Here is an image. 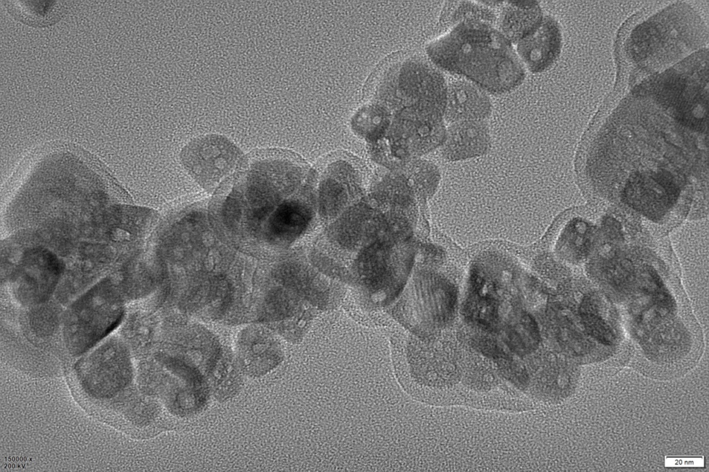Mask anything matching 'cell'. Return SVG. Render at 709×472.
<instances>
[{
    "label": "cell",
    "mask_w": 709,
    "mask_h": 472,
    "mask_svg": "<svg viewBox=\"0 0 709 472\" xmlns=\"http://www.w3.org/2000/svg\"><path fill=\"white\" fill-rule=\"evenodd\" d=\"M655 75L638 89L652 96L678 122L696 131H703L706 126L708 105V65L704 66L703 51Z\"/></svg>",
    "instance_id": "cell-2"
},
{
    "label": "cell",
    "mask_w": 709,
    "mask_h": 472,
    "mask_svg": "<svg viewBox=\"0 0 709 472\" xmlns=\"http://www.w3.org/2000/svg\"><path fill=\"white\" fill-rule=\"evenodd\" d=\"M589 245V228L582 221H573L564 229L557 242L559 253L566 258L586 254Z\"/></svg>",
    "instance_id": "cell-23"
},
{
    "label": "cell",
    "mask_w": 709,
    "mask_h": 472,
    "mask_svg": "<svg viewBox=\"0 0 709 472\" xmlns=\"http://www.w3.org/2000/svg\"><path fill=\"white\" fill-rule=\"evenodd\" d=\"M680 188L673 174L663 169L638 172L630 176L623 188V201L647 217H663L674 204Z\"/></svg>",
    "instance_id": "cell-11"
},
{
    "label": "cell",
    "mask_w": 709,
    "mask_h": 472,
    "mask_svg": "<svg viewBox=\"0 0 709 472\" xmlns=\"http://www.w3.org/2000/svg\"><path fill=\"white\" fill-rule=\"evenodd\" d=\"M62 271L60 261L49 251L29 250L24 253L13 273L12 293L21 303L42 302L55 289Z\"/></svg>",
    "instance_id": "cell-10"
},
{
    "label": "cell",
    "mask_w": 709,
    "mask_h": 472,
    "mask_svg": "<svg viewBox=\"0 0 709 472\" xmlns=\"http://www.w3.org/2000/svg\"><path fill=\"white\" fill-rule=\"evenodd\" d=\"M123 311L121 295L110 280L91 287L66 312L64 335L70 351L79 354L93 346L118 325Z\"/></svg>",
    "instance_id": "cell-3"
},
{
    "label": "cell",
    "mask_w": 709,
    "mask_h": 472,
    "mask_svg": "<svg viewBox=\"0 0 709 472\" xmlns=\"http://www.w3.org/2000/svg\"><path fill=\"white\" fill-rule=\"evenodd\" d=\"M78 374L85 390L97 397H108L129 381L132 367L125 347L116 341L101 345L79 365Z\"/></svg>",
    "instance_id": "cell-9"
},
{
    "label": "cell",
    "mask_w": 709,
    "mask_h": 472,
    "mask_svg": "<svg viewBox=\"0 0 709 472\" xmlns=\"http://www.w3.org/2000/svg\"><path fill=\"white\" fill-rule=\"evenodd\" d=\"M414 185L422 196H429L436 189L440 174L437 167L427 161H418L414 166Z\"/></svg>",
    "instance_id": "cell-25"
},
{
    "label": "cell",
    "mask_w": 709,
    "mask_h": 472,
    "mask_svg": "<svg viewBox=\"0 0 709 472\" xmlns=\"http://www.w3.org/2000/svg\"><path fill=\"white\" fill-rule=\"evenodd\" d=\"M611 303L598 293L586 296L580 307V315L586 330L603 343L611 344L615 338L611 322L607 319Z\"/></svg>",
    "instance_id": "cell-20"
},
{
    "label": "cell",
    "mask_w": 709,
    "mask_h": 472,
    "mask_svg": "<svg viewBox=\"0 0 709 472\" xmlns=\"http://www.w3.org/2000/svg\"><path fill=\"white\" fill-rule=\"evenodd\" d=\"M160 376L162 397L172 415L188 417L201 411L210 396L204 375L198 370L170 356H163Z\"/></svg>",
    "instance_id": "cell-8"
},
{
    "label": "cell",
    "mask_w": 709,
    "mask_h": 472,
    "mask_svg": "<svg viewBox=\"0 0 709 472\" xmlns=\"http://www.w3.org/2000/svg\"><path fill=\"white\" fill-rule=\"evenodd\" d=\"M243 374L237 361L221 352L205 376L210 395L219 401L233 397L241 389Z\"/></svg>",
    "instance_id": "cell-19"
},
{
    "label": "cell",
    "mask_w": 709,
    "mask_h": 472,
    "mask_svg": "<svg viewBox=\"0 0 709 472\" xmlns=\"http://www.w3.org/2000/svg\"><path fill=\"white\" fill-rule=\"evenodd\" d=\"M491 109L486 91L472 82L460 79L447 84L445 122L483 121Z\"/></svg>",
    "instance_id": "cell-14"
},
{
    "label": "cell",
    "mask_w": 709,
    "mask_h": 472,
    "mask_svg": "<svg viewBox=\"0 0 709 472\" xmlns=\"http://www.w3.org/2000/svg\"><path fill=\"white\" fill-rule=\"evenodd\" d=\"M309 205L299 198H289L282 203L268 221V235L280 243L291 242L303 234L312 219Z\"/></svg>",
    "instance_id": "cell-17"
},
{
    "label": "cell",
    "mask_w": 709,
    "mask_h": 472,
    "mask_svg": "<svg viewBox=\"0 0 709 472\" xmlns=\"http://www.w3.org/2000/svg\"><path fill=\"white\" fill-rule=\"evenodd\" d=\"M181 159L189 172L207 189L218 187L243 162L240 149L217 134L199 137L188 143L181 152Z\"/></svg>",
    "instance_id": "cell-6"
},
{
    "label": "cell",
    "mask_w": 709,
    "mask_h": 472,
    "mask_svg": "<svg viewBox=\"0 0 709 472\" xmlns=\"http://www.w3.org/2000/svg\"><path fill=\"white\" fill-rule=\"evenodd\" d=\"M490 143L489 130L484 121H463L449 124L440 147L445 158L459 161L485 154Z\"/></svg>",
    "instance_id": "cell-15"
},
{
    "label": "cell",
    "mask_w": 709,
    "mask_h": 472,
    "mask_svg": "<svg viewBox=\"0 0 709 472\" xmlns=\"http://www.w3.org/2000/svg\"><path fill=\"white\" fill-rule=\"evenodd\" d=\"M496 19L497 15L493 9L483 5L479 1H449L445 3L441 11L439 27L443 31H449L461 22L472 21L496 26Z\"/></svg>",
    "instance_id": "cell-21"
},
{
    "label": "cell",
    "mask_w": 709,
    "mask_h": 472,
    "mask_svg": "<svg viewBox=\"0 0 709 472\" xmlns=\"http://www.w3.org/2000/svg\"><path fill=\"white\" fill-rule=\"evenodd\" d=\"M280 349L266 329H244L237 341V362L244 374L251 377L266 374L280 362Z\"/></svg>",
    "instance_id": "cell-12"
},
{
    "label": "cell",
    "mask_w": 709,
    "mask_h": 472,
    "mask_svg": "<svg viewBox=\"0 0 709 472\" xmlns=\"http://www.w3.org/2000/svg\"><path fill=\"white\" fill-rule=\"evenodd\" d=\"M667 19L663 12L646 21L634 31L629 42L630 54L641 66H660L676 60L685 51L695 48L703 37V26L694 15L688 20Z\"/></svg>",
    "instance_id": "cell-5"
},
{
    "label": "cell",
    "mask_w": 709,
    "mask_h": 472,
    "mask_svg": "<svg viewBox=\"0 0 709 472\" xmlns=\"http://www.w3.org/2000/svg\"><path fill=\"white\" fill-rule=\"evenodd\" d=\"M544 15L536 1H507L497 16L496 27L512 44L532 34Z\"/></svg>",
    "instance_id": "cell-16"
},
{
    "label": "cell",
    "mask_w": 709,
    "mask_h": 472,
    "mask_svg": "<svg viewBox=\"0 0 709 472\" xmlns=\"http://www.w3.org/2000/svg\"><path fill=\"white\" fill-rule=\"evenodd\" d=\"M414 254L406 240L376 241L359 251L353 265L354 276L372 298L387 304L402 293Z\"/></svg>",
    "instance_id": "cell-4"
},
{
    "label": "cell",
    "mask_w": 709,
    "mask_h": 472,
    "mask_svg": "<svg viewBox=\"0 0 709 472\" xmlns=\"http://www.w3.org/2000/svg\"><path fill=\"white\" fill-rule=\"evenodd\" d=\"M439 69L463 77L486 92L503 94L519 87L525 67L512 44L495 26L461 22L427 47Z\"/></svg>",
    "instance_id": "cell-1"
},
{
    "label": "cell",
    "mask_w": 709,
    "mask_h": 472,
    "mask_svg": "<svg viewBox=\"0 0 709 472\" xmlns=\"http://www.w3.org/2000/svg\"><path fill=\"white\" fill-rule=\"evenodd\" d=\"M505 335L508 347L519 354L529 353L539 341L537 324L528 315H521L506 324Z\"/></svg>",
    "instance_id": "cell-22"
},
{
    "label": "cell",
    "mask_w": 709,
    "mask_h": 472,
    "mask_svg": "<svg viewBox=\"0 0 709 472\" xmlns=\"http://www.w3.org/2000/svg\"><path fill=\"white\" fill-rule=\"evenodd\" d=\"M603 274L614 288L627 287L633 280L632 264L627 259L611 258L604 264Z\"/></svg>",
    "instance_id": "cell-24"
},
{
    "label": "cell",
    "mask_w": 709,
    "mask_h": 472,
    "mask_svg": "<svg viewBox=\"0 0 709 472\" xmlns=\"http://www.w3.org/2000/svg\"><path fill=\"white\" fill-rule=\"evenodd\" d=\"M516 44L517 54L524 67L533 73L543 72L559 55L562 44L559 26L553 18L544 15L539 26Z\"/></svg>",
    "instance_id": "cell-13"
},
{
    "label": "cell",
    "mask_w": 709,
    "mask_h": 472,
    "mask_svg": "<svg viewBox=\"0 0 709 472\" xmlns=\"http://www.w3.org/2000/svg\"><path fill=\"white\" fill-rule=\"evenodd\" d=\"M8 12L30 26L44 27L59 21L66 11L62 1H3Z\"/></svg>",
    "instance_id": "cell-18"
},
{
    "label": "cell",
    "mask_w": 709,
    "mask_h": 472,
    "mask_svg": "<svg viewBox=\"0 0 709 472\" xmlns=\"http://www.w3.org/2000/svg\"><path fill=\"white\" fill-rule=\"evenodd\" d=\"M415 277L397 306L399 321L415 332H429L445 323L452 314V304L443 302L440 281L427 275Z\"/></svg>",
    "instance_id": "cell-7"
}]
</instances>
